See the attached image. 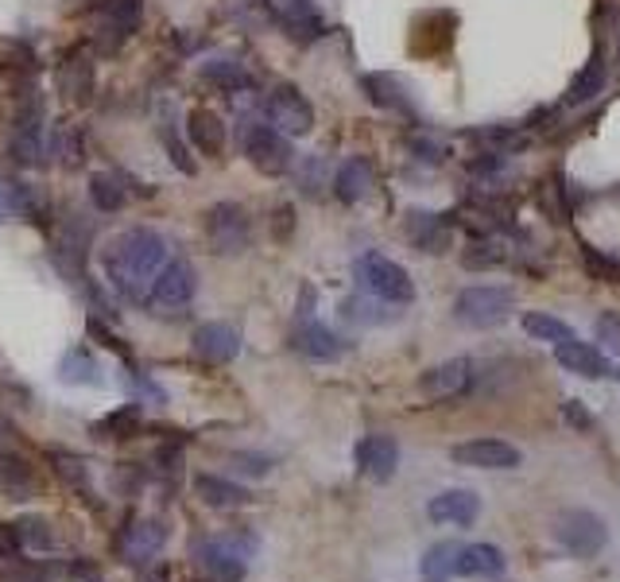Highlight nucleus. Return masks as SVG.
<instances>
[{
  "mask_svg": "<svg viewBox=\"0 0 620 582\" xmlns=\"http://www.w3.org/2000/svg\"><path fill=\"white\" fill-rule=\"evenodd\" d=\"M160 140H163V148H167L171 163H175L183 175H195L198 172V163L190 160L187 144L179 140V120H175V109H171V105L163 109V117H160Z\"/></svg>",
  "mask_w": 620,
  "mask_h": 582,
  "instance_id": "f704fd0d",
  "label": "nucleus"
},
{
  "mask_svg": "<svg viewBox=\"0 0 620 582\" xmlns=\"http://www.w3.org/2000/svg\"><path fill=\"white\" fill-rule=\"evenodd\" d=\"M245 155H248V163H253L256 172L268 175V179H280V175H288L291 163H295L291 137L276 129V125H268V120H256V125H248Z\"/></svg>",
  "mask_w": 620,
  "mask_h": 582,
  "instance_id": "423d86ee",
  "label": "nucleus"
},
{
  "mask_svg": "<svg viewBox=\"0 0 620 582\" xmlns=\"http://www.w3.org/2000/svg\"><path fill=\"white\" fill-rule=\"evenodd\" d=\"M206 241L218 257H241L253 241V218L241 202H213L206 210Z\"/></svg>",
  "mask_w": 620,
  "mask_h": 582,
  "instance_id": "39448f33",
  "label": "nucleus"
},
{
  "mask_svg": "<svg viewBox=\"0 0 620 582\" xmlns=\"http://www.w3.org/2000/svg\"><path fill=\"white\" fill-rule=\"evenodd\" d=\"M562 420H566L570 428H578V431H589V423H594L582 400H566V404H562Z\"/></svg>",
  "mask_w": 620,
  "mask_h": 582,
  "instance_id": "a18cd8bd",
  "label": "nucleus"
},
{
  "mask_svg": "<svg viewBox=\"0 0 620 582\" xmlns=\"http://www.w3.org/2000/svg\"><path fill=\"white\" fill-rule=\"evenodd\" d=\"M198 291V272L187 257H171V265L160 272V280L152 283V295H148L144 307L152 315H179V311L190 307Z\"/></svg>",
  "mask_w": 620,
  "mask_h": 582,
  "instance_id": "6e6552de",
  "label": "nucleus"
},
{
  "mask_svg": "<svg viewBox=\"0 0 620 582\" xmlns=\"http://www.w3.org/2000/svg\"><path fill=\"white\" fill-rule=\"evenodd\" d=\"M361 86H365L369 102L381 105V109L400 113V117H419L416 97H411V90L403 86L396 74H365V78H361Z\"/></svg>",
  "mask_w": 620,
  "mask_h": 582,
  "instance_id": "5701e85b",
  "label": "nucleus"
},
{
  "mask_svg": "<svg viewBox=\"0 0 620 582\" xmlns=\"http://www.w3.org/2000/svg\"><path fill=\"white\" fill-rule=\"evenodd\" d=\"M469 137L477 140V144H484L489 152H516V148H524V132L516 129V125H484V129L469 132Z\"/></svg>",
  "mask_w": 620,
  "mask_h": 582,
  "instance_id": "ea45409f",
  "label": "nucleus"
},
{
  "mask_svg": "<svg viewBox=\"0 0 620 582\" xmlns=\"http://www.w3.org/2000/svg\"><path fill=\"white\" fill-rule=\"evenodd\" d=\"M171 265V245L163 233L148 230V225H132V230L117 233L109 245L102 248V268L109 276L113 291L128 303H148L152 283Z\"/></svg>",
  "mask_w": 620,
  "mask_h": 582,
  "instance_id": "f257e3e1",
  "label": "nucleus"
},
{
  "mask_svg": "<svg viewBox=\"0 0 620 582\" xmlns=\"http://www.w3.org/2000/svg\"><path fill=\"white\" fill-rule=\"evenodd\" d=\"M32 489H35L32 466L16 451H0V493L9 497V501H27Z\"/></svg>",
  "mask_w": 620,
  "mask_h": 582,
  "instance_id": "c85d7f7f",
  "label": "nucleus"
},
{
  "mask_svg": "<svg viewBox=\"0 0 620 582\" xmlns=\"http://www.w3.org/2000/svg\"><path fill=\"white\" fill-rule=\"evenodd\" d=\"M403 233L408 241L426 253V257H442L454 248V222L451 214H434V210H408L403 214Z\"/></svg>",
  "mask_w": 620,
  "mask_h": 582,
  "instance_id": "f8f14e48",
  "label": "nucleus"
},
{
  "mask_svg": "<svg viewBox=\"0 0 620 582\" xmlns=\"http://www.w3.org/2000/svg\"><path fill=\"white\" fill-rule=\"evenodd\" d=\"M358 466L369 481L384 486V481L396 478V466H400V443L391 435H365L358 443Z\"/></svg>",
  "mask_w": 620,
  "mask_h": 582,
  "instance_id": "6ab92c4d",
  "label": "nucleus"
},
{
  "mask_svg": "<svg viewBox=\"0 0 620 582\" xmlns=\"http://www.w3.org/2000/svg\"><path fill=\"white\" fill-rule=\"evenodd\" d=\"M16 556H20L16 524H0V559H16Z\"/></svg>",
  "mask_w": 620,
  "mask_h": 582,
  "instance_id": "de8ad7c7",
  "label": "nucleus"
},
{
  "mask_svg": "<svg viewBox=\"0 0 620 582\" xmlns=\"http://www.w3.org/2000/svg\"><path fill=\"white\" fill-rule=\"evenodd\" d=\"M291 350L303 353L306 361H318V365H330V361L346 358L349 346L334 335L330 326L318 323V318H306V323L295 326V335H291Z\"/></svg>",
  "mask_w": 620,
  "mask_h": 582,
  "instance_id": "f3484780",
  "label": "nucleus"
},
{
  "mask_svg": "<svg viewBox=\"0 0 620 582\" xmlns=\"http://www.w3.org/2000/svg\"><path fill=\"white\" fill-rule=\"evenodd\" d=\"M39 198L27 183H0V222H32Z\"/></svg>",
  "mask_w": 620,
  "mask_h": 582,
  "instance_id": "c756f323",
  "label": "nucleus"
},
{
  "mask_svg": "<svg viewBox=\"0 0 620 582\" xmlns=\"http://www.w3.org/2000/svg\"><path fill=\"white\" fill-rule=\"evenodd\" d=\"M353 280L365 295L391 303V307H403V303L416 300V280L400 260L384 257V253H361L353 260Z\"/></svg>",
  "mask_w": 620,
  "mask_h": 582,
  "instance_id": "7ed1b4c3",
  "label": "nucleus"
},
{
  "mask_svg": "<svg viewBox=\"0 0 620 582\" xmlns=\"http://www.w3.org/2000/svg\"><path fill=\"white\" fill-rule=\"evenodd\" d=\"M272 16L295 44H315L326 35V20L315 0H272Z\"/></svg>",
  "mask_w": 620,
  "mask_h": 582,
  "instance_id": "2eb2a0df",
  "label": "nucleus"
},
{
  "mask_svg": "<svg viewBox=\"0 0 620 582\" xmlns=\"http://www.w3.org/2000/svg\"><path fill=\"white\" fill-rule=\"evenodd\" d=\"M51 458H55V466H59V474L70 481V486H85V466H82V458H74V454H59V451H55Z\"/></svg>",
  "mask_w": 620,
  "mask_h": 582,
  "instance_id": "79ce46f5",
  "label": "nucleus"
},
{
  "mask_svg": "<svg viewBox=\"0 0 620 582\" xmlns=\"http://www.w3.org/2000/svg\"><path fill=\"white\" fill-rule=\"evenodd\" d=\"M190 346L206 365H230L241 353V330L230 323H202L190 338Z\"/></svg>",
  "mask_w": 620,
  "mask_h": 582,
  "instance_id": "aec40b11",
  "label": "nucleus"
},
{
  "mask_svg": "<svg viewBox=\"0 0 620 582\" xmlns=\"http://www.w3.org/2000/svg\"><path fill=\"white\" fill-rule=\"evenodd\" d=\"M605 59L601 55H594V59L586 62V67L574 74V82H570V90H566V105L570 109H582V105H589L594 102L597 94L605 90Z\"/></svg>",
  "mask_w": 620,
  "mask_h": 582,
  "instance_id": "2f4dec72",
  "label": "nucleus"
},
{
  "mask_svg": "<svg viewBox=\"0 0 620 582\" xmlns=\"http://www.w3.org/2000/svg\"><path fill=\"white\" fill-rule=\"evenodd\" d=\"M473 361L469 358H451V361H438L431 365L419 377V393L426 396L431 404H451V400H461V396L473 388Z\"/></svg>",
  "mask_w": 620,
  "mask_h": 582,
  "instance_id": "9b49d317",
  "label": "nucleus"
},
{
  "mask_svg": "<svg viewBox=\"0 0 620 582\" xmlns=\"http://www.w3.org/2000/svg\"><path fill=\"white\" fill-rule=\"evenodd\" d=\"M461 548L466 544H454V539H442L434 548H426V556L419 559V574L423 582H451L461 574Z\"/></svg>",
  "mask_w": 620,
  "mask_h": 582,
  "instance_id": "cd10ccee",
  "label": "nucleus"
},
{
  "mask_svg": "<svg viewBox=\"0 0 620 582\" xmlns=\"http://www.w3.org/2000/svg\"><path fill=\"white\" fill-rule=\"evenodd\" d=\"M524 335L536 338V342H570L574 338V330H570L562 318L547 315V311H531V315H524Z\"/></svg>",
  "mask_w": 620,
  "mask_h": 582,
  "instance_id": "c9c22d12",
  "label": "nucleus"
},
{
  "mask_svg": "<svg viewBox=\"0 0 620 582\" xmlns=\"http://www.w3.org/2000/svg\"><path fill=\"white\" fill-rule=\"evenodd\" d=\"M195 493L202 497L210 509H245L248 501H253V493H248L245 486H237V481L230 478H218V474H198Z\"/></svg>",
  "mask_w": 620,
  "mask_h": 582,
  "instance_id": "bb28decb",
  "label": "nucleus"
},
{
  "mask_svg": "<svg viewBox=\"0 0 620 582\" xmlns=\"http://www.w3.org/2000/svg\"><path fill=\"white\" fill-rule=\"evenodd\" d=\"M198 78L210 82V86L225 90V94H237V90L253 86V74L245 70V62H237L233 55H210V59L198 62Z\"/></svg>",
  "mask_w": 620,
  "mask_h": 582,
  "instance_id": "a878e982",
  "label": "nucleus"
},
{
  "mask_svg": "<svg viewBox=\"0 0 620 582\" xmlns=\"http://www.w3.org/2000/svg\"><path fill=\"white\" fill-rule=\"evenodd\" d=\"M59 78H62V90L70 94V102L74 105H90L94 102V62H90V55H85V47H74V51L62 59L59 67Z\"/></svg>",
  "mask_w": 620,
  "mask_h": 582,
  "instance_id": "b1692460",
  "label": "nucleus"
},
{
  "mask_svg": "<svg viewBox=\"0 0 620 582\" xmlns=\"http://www.w3.org/2000/svg\"><path fill=\"white\" fill-rule=\"evenodd\" d=\"M291 230H295V210L291 206H276V222H272L276 241H288Z\"/></svg>",
  "mask_w": 620,
  "mask_h": 582,
  "instance_id": "49530a36",
  "label": "nucleus"
},
{
  "mask_svg": "<svg viewBox=\"0 0 620 582\" xmlns=\"http://www.w3.org/2000/svg\"><path fill=\"white\" fill-rule=\"evenodd\" d=\"M315 175H323V163L306 160V175H303V195H315Z\"/></svg>",
  "mask_w": 620,
  "mask_h": 582,
  "instance_id": "8fccbe9b",
  "label": "nucleus"
},
{
  "mask_svg": "<svg viewBox=\"0 0 620 582\" xmlns=\"http://www.w3.org/2000/svg\"><path fill=\"white\" fill-rule=\"evenodd\" d=\"M384 300H376V295H349V300H341V318L346 323H358V326H376V323H391L396 315H384L381 307Z\"/></svg>",
  "mask_w": 620,
  "mask_h": 582,
  "instance_id": "4c0bfd02",
  "label": "nucleus"
},
{
  "mask_svg": "<svg viewBox=\"0 0 620 582\" xmlns=\"http://www.w3.org/2000/svg\"><path fill=\"white\" fill-rule=\"evenodd\" d=\"M55 148H59V152L62 155H67V167H82V137H70V132L67 129H62L59 132V140H55ZM62 155H59V160H62Z\"/></svg>",
  "mask_w": 620,
  "mask_h": 582,
  "instance_id": "c03bdc74",
  "label": "nucleus"
},
{
  "mask_svg": "<svg viewBox=\"0 0 620 582\" xmlns=\"http://www.w3.org/2000/svg\"><path fill=\"white\" fill-rule=\"evenodd\" d=\"M582 265H586L589 276L605 283H620V257H609V253H597V248H586L582 253Z\"/></svg>",
  "mask_w": 620,
  "mask_h": 582,
  "instance_id": "a19ab883",
  "label": "nucleus"
},
{
  "mask_svg": "<svg viewBox=\"0 0 620 582\" xmlns=\"http://www.w3.org/2000/svg\"><path fill=\"white\" fill-rule=\"evenodd\" d=\"M12 160L20 163H32L39 160L43 152V97L35 94H24L16 109V120H12V144H9Z\"/></svg>",
  "mask_w": 620,
  "mask_h": 582,
  "instance_id": "ddd939ff",
  "label": "nucleus"
},
{
  "mask_svg": "<svg viewBox=\"0 0 620 582\" xmlns=\"http://www.w3.org/2000/svg\"><path fill=\"white\" fill-rule=\"evenodd\" d=\"M408 148L416 152V160H423V163H446V148L442 144H434V140H426V137H416V140H408Z\"/></svg>",
  "mask_w": 620,
  "mask_h": 582,
  "instance_id": "37998d69",
  "label": "nucleus"
},
{
  "mask_svg": "<svg viewBox=\"0 0 620 582\" xmlns=\"http://www.w3.org/2000/svg\"><path fill=\"white\" fill-rule=\"evenodd\" d=\"M554 536H559V544L574 559H594L597 551H605V544H609V528H605L601 516L589 513V509H566V513H559Z\"/></svg>",
  "mask_w": 620,
  "mask_h": 582,
  "instance_id": "1a4fd4ad",
  "label": "nucleus"
},
{
  "mask_svg": "<svg viewBox=\"0 0 620 582\" xmlns=\"http://www.w3.org/2000/svg\"><path fill=\"white\" fill-rule=\"evenodd\" d=\"M137 423V408H128V411H117V416H109L105 423H97V431L102 435H109V431H125V428H132Z\"/></svg>",
  "mask_w": 620,
  "mask_h": 582,
  "instance_id": "09e8293b",
  "label": "nucleus"
},
{
  "mask_svg": "<svg viewBox=\"0 0 620 582\" xmlns=\"http://www.w3.org/2000/svg\"><path fill=\"white\" fill-rule=\"evenodd\" d=\"M373 179H376L373 160H365V155H349L338 172H334V198H338L341 206H358L361 198L373 190Z\"/></svg>",
  "mask_w": 620,
  "mask_h": 582,
  "instance_id": "4be33fe9",
  "label": "nucleus"
},
{
  "mask_svg": "<svg viewBox=\"0 0 620 582\" xmlns=\"http://www.w3.org/2000/svg\"><path fill=\"white\" fill-rule=\"evenodd\" d=\"M508 260V248L501 245V241H493V237H477V241H469L466 245V253H461V265L466 268H496V265H504Z\"/></svg>",
  "mask_w": 620,
  "mask_h": 582,
  "instance_id": "58836bf2",
  "label": "nucleus"
},
{
  "mask_svg": "<svg viewBox=\"0 0 620 582\" xmlns=\"http://www.w3.org/2000/svg\"><path fill=\"white\" fill-rule=\"evenodd\" d=\"M90 12L97 16V51L113 55L120 44H128L140 32L144 0H90Z\"/></svg>",
  "mask_w": 620,
  "mask_h": 582,
  "instance_id": "0eeeda50",
  "label": "nucleus"
},
{
  "mask_svg": "<svg viewBox=\"0 0 620 582\" xmlns=\"http://www.w3.org/2000/svg\"><path fill=\"white\" fill-rule=\"evenodd\" d=\"M140 582H167V567H148V571L140 574Z\"/></svg>",
  "mask_w": 620,
  "mask_h": 582,
  "instance_id": "864d4df0",
  "label": "nucleus"
},
{
  "mask_svg": "<svg viewBox=\"0 0 620 582\" xmlns=\"http://www.w3.org/2000/svg\"><path fill=\"white\" fill-rule=\"evenodd\" d=\"M16 446V431H12V423L0 420V451H12Z\"/></svg>",
  "mask_w": 620,
  "mask_h": 582,
  "instance_id": "3c124183",
  "label": "nucleus"
},
{
  "mask_svg": "<svg viewBox=\"0 0 620 582\" xmlns=\"http://www.w3.org/2000/svg\"><path fill=\"white\" fill-rule=\"evenodd\" d=\"M16 539H20V551H32V556L55 548V532L43 516H24V521H16Z\"/></svg>",
  "mask_w": 620,
  "mask_h": 582,
  "instance_id": "e433bc0d",
  "label": "nucleus"
},
{
  "mask_svg": "<svg viewBox=\"0 0 620 582\" xmlns=\"http://www.w3.org/2000/svg\"><path fill=\"white\" fill-rule=\"evenodd\" d=\"M163 544H167V528H163L160 521H128L117 539V551L125 563L148 567V563H155Z\"/></svg>",
  "mask_w": 620,
  "mask_h": 582,
  "instance_id": "dca6fc26",
  "label": "nucleus"
},
{
  "mask_svg": "<svg viewBox=\"0 0 620 582\" xmlns=\"http://www.w3.org/2000/svg\"><path fill=\"white\" fill-rule=\"evenodd\" d=\"M59 381H67V385H97V381H102V373H97V358L85 350V346L67 350L59 361Z\"/></svg>",
  "mask_w": 620,
  "mask_h": 582,
  "instance_id": "72a5a7b5",
  "label": "nucleus"
},
{
  "mask_svg": "<svg viewBox=\"0 0 620 582\" xmlns=\"http://www.w3.org/2000/svg\"><path fill=\"white\" fill-rule=\"evenodd\" d=\"M426 516H431L434 524H458V528H469V524L481 516V497H477L473 489H442L438 497H431Z\"/></svg>",
  "mask_w": 620,
  "mask_h": 582,
  "instance_id": "412c9836",
  "label": "nucleus"
},
{
  "mask_svg": "<svg viewBox=\"0 0 620 582\" xmlns=\"http://www.w3.org/2000/svg\"><path fill=\"white\" fill-rule=\"evenodd\" d=\"M461 574L466 579H496V574H504V551L496 544H466L461 548Z\"/></svg>",
  "mask_w": 620,
  "mask_h": 582,
  "instance_id": "7c9ffc66",
  "label": "nucleus"
},
{
  "mask_svg": "<svg viewBox=\"0 0 620 582\" xmlns=\"http://www.w3.org/2000/svg\"><path fill=\"white\" fill-rule=\"evenodd\" d=\"M454 463L473 466V470H516L524 463L519 446L504 443V439H469V443L454 446Z\"/></svg>",
  "mask_w": 620,
  "mask_h": 582,
  "instance_id": "4468645a",
  "label": "nucleus"
},
{
  "mask_svg": "<svg viewBox=\"0 0 620 582\" xmlns=\"http://www.w3.org/2000/svg\"><path fill=\"white\" fill-rule=\"evenodd\" d=\"M264 117H268V125L288 132V137H311V129H315V105L306 102L303 90L291 86V82H283V86H276L268 94Z\"/></svg>",
  "mask_w": 620,
  "mask_h": 582,
  "instance_id": "9d476101",
  "label": "nucleus"
},
{
  "mask_svg": "<svg viewBox=\"0 0 620 582\" xmlns=\"http://www.w3.org/2000/svg\"><path fill=\"white\" fill-rule=\"evenodd\" d=\"M256 551V539L248 532H221L190 544V567L198 582H241L248 571V559Z\"/></svg>",
  "mask_w": 620,
  "mask_h": 582,
  "instance_id": "f03ea898",
  "label": "nucleus"
},
{
  "mask_svg": "<svg viewBox=\"0 0 620 582\" xmlns=\"http://www.w3.org/2000/svg\"><path fill=\"white\" fill-rule=\"evenodd\" d=\"M90 202H94L102 214L125 210V202H128L125 179H120V175H109V172H94L90 175Z\"/></svg>",
  "mask_w": 620,
  "mask_h": 582,
  "instance_id": "473e14b6",
  "label": "nucleus"
},
{
  "mask_svg": "<svg viewBox=\"0 0 620 582\" xmlns=\"http://www.w3.org/2000/svg\"><path fill=\"white\" fill-rule=\"evenodd\" d=\"M516 307V291L504 288V283H473V288H461L458 300H454V318L469 330H493Z\"/></svg>",
  "mask_w": 620,
  "mask_h": 582,
  "instance_id": "20e7f679",
  "label": "nucleus"
},
{
  "mask_svg": "<svg viewBox=\"0 0 620 582\" xmlns=\"http://www.w3.org/2000/svg\"><path fill=\"white\" fill-rule=\"evenodd\" d=\"M187 137L190 144L198 148L210 160H221L225 155V120L213 109H190L187 113Z\"/></svg>",
  "mask_w": 620,
  "mask_h": 582,
  "instance_id": "393cba45",
  "label": "nucleus"
},
{
  "mask_svg": "<svg viewBox=\"0 0 620 582\" xmlns=\"http://www.w3.org/2000/svg\"><path fill=\"white\" fill-rule=\"evenodd\" d=\"M0 582H43L39 574H32V571H4V579Z\"/></svg>",
  "mask_w": 620,
  "mask_h": 582,
  "instance_id": "603ef678",
  "label": "nucleus"
},
{
  "mask_svg": "<svg viewBox=\"0 0 620 582\" xmlns=\"http://www.w3.org/2000/svg\"><path fill=\"white\" fill-rule=\"evenodd\" d=\"M554 361H559L566 373L574 377H586V381H605V377H620V369L605 358L597 346L589 342H578V338H570V342H559L554 346Z\"/></svg>",
  "mask_w": 620,
  "mask_h": 582,
  "instance_id": "a211bd4d",
  "label": "nucleus"
}]
</instances>
